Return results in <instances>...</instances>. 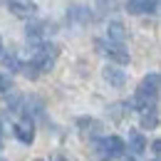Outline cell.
<instances>
[{
	"label": "cell",
	"instance_id": "12",
	"mask_svg": "<svg viewBox=\"0 0 161 161\" xmlns=\"http://www.w3.org/2000/svg\"><path fill=\"white\" fill-rule=\"evenodd\" d=\"M124 107H126V104H112V117H114L117 121H119L121 117L126 114V109H124Z\"/></svg>",
	"mask_w": 161,
	"mask_h": 161
},
{
	"label": "cell",
	"instance_id": "2",
	"mask_svg": "<svg viewBox=\"0 0 161 161\" xmlns=\"http://www.w3.org/2000/svg\"><path fill=\"white\" fill-rule=\"evenodd\" d=\"M156 97H159V75L151 72V75H146V77L141 80L139 89H136V97H134V102H131L129 107H136V112H139L144 107H151Z\"/></svg>",
	"mask_w": 161,
	"mask_h": 161
},
{
	"label": "cell",
	"instance_id": "6",
	"mask_svg": "<svg viewBox=\"0 0 161 161\" xmlns=\"http://www.w3.org/2000/svg\"><path fill=\"white\" fill-rule=\"evenodd\" d=\"M8 5L18 18H32L35 15V3L32 0H8Z\"/></svg>",
	"mask_w": 161,
	"mask_h": 161
},
{
	"label": "cell",
	"instance_id": "10",
	"mask_svg": "<svg viewBox=\"0 0 161 161\" xmlns=\"http://www.w3.org/2000/svg\"><path fill=\"white\" fill-rule=\"evenodd\" d=\"M104 80L109 82L112 87H124L126 75H124L121 69H117V67H107V69H104Z\"/></svg>",
	"mask_w": 161,
	"mask_h": 161
},
{
	"label": "cell",
	"instance_id": "3",
	"mask_svg": "<svg viewBox=\"0 0 161 161\" xmlns=\"http://www.w3.org/2000/svg\"><path fill=\"white\" fill-rule=\"evenodd\" d=\"M57 55H60L57 45H42L32 57V69L35 72H50L55 67V62H57Z\"/></svg>",
	"mask_w": 161,
	"mask_h": 161
},
{
	"label": "cell",
	"instance_id": "11",
	"mask_svg": "<svg viewBox=\"0 0 161 161\" xmlns=\"http://www.w3.org/2000/svg\"><path fill=\"white\" fill-rule=\"evenodd\" d=\"M129 149H131V154H141V151L146 149V139H144V134L131 131V134H129Z\"/></svg>",
	"mask_w": 161,
	"mask_h": 161
},
{
	"label": "cell",
	"instance_id": "9",
	"mask_svg": "<svg viewBox=\"0 0 161 161\" xmlns=\"http://www.w3.org/2000/svg\"><path fill=\"white\" fill-rule=\"evenodd\" d=\"M107 30H109V42H117V45H121V42L126 40V30H124V25H121L119 20H112Z\"/></svg>",
	"mask_w": 161,
	"mask_h": 161
},
{
	"label": "cell",
	"instance_id": "19",
	"mask_svg": "<svg viewBox=\"0 0 161 161\" xmlns=\"http://www.w3.org/2000/svg\"><path fill=\"white\" fill-rule=\"evenodd\" d=\"M37 161H40V159H37Z\"/></svg>",
	"mask_w": 161,
	"mask_h": 161
},
{
	"label": "cell",
	"instance_id": "5",
	"mask_svg": "<svg viewBox=\"0 0 161 161\" xmlns=\"http://www.w3.org/2000/svg\"><path fill=\"white\" fill-rule=\"evenodd\" d=\"M15 136H18L22 144H27V146L35 141V126H32L30 117H25L22 121H18V124H15Z\"/></svg>",
	"mask_w": 161,
	"mask_h": 161
},
{
	"label": "cell",
	"instance_id": "1",
	"mask_svg": "<svg viewBox=\"0 0 161 161\" xmlns=\"http://www.w3.org/2000/svg\"><path fill=\"white\" fill-rule=\"evenodd\" d=\"M124 154V141L119 136H102L89 141V156L94 161H112Z\"/></svg>",
	"mask_w": 161,
	"mask_h": 161
},
{
	"label": "cell",
	"instance_id": "13",
	"mask_svg": "<svg viewBox=\"0 0 161 161\" xmlns=\"http://www.w3.org/2000/svg\"><path fill=\"white\" fill-rule=\"evenodd\" d=\"M13 84H10V77L8 75H0V92H8Z\"/></svg>",
	"mask_w": 161,
	"mask_h": 161
},
{
	"label": "cell",
	"instance_id": "14",
	"mask_svg": "<svg viewBox=\"0 0 161 161\" xmlns=\"http://www.w3.org/2000/svg\"><path fill=\"white\" fill-rule=\"evenodd\" d=\"M151 151H154V154H161V141H159V139L151 144Z\"/></svg>",
	"mask_w": 161,
	"mask_h": 161
},
{
	"label": "cell",
	"instance_id": "8",
	"mask_svg": "<svg viewBox=\"0 0 161 161\" xmlns=\"http://www.w3.org/2000/svg\"><path fill=\"white\" fill-rule=\"evenodd\" d=\"M139 114H141V126H144V129H156V124H159V114H156V107H154V104L139 109Z\"/></svg>",
	"mask_w": 161,
	"mask_h": 161
},
{
	"label": "cell",
	"instance_id": "20",
	"mask_svg": "<svg viewBox=\"0 0 161 161\" xmlns=\"http://www.w3.org/2000/svg\"><path fill=\"white\" fill-rule=\"evenodd\" d=\"M0 161H3V159H0Z\"/></svg>",
	"mask_w": 161,
	"mask_h": 161
},
{
	"label": "cell",
	"instance_id": "17",
	"mask_svg": "<svg viewBox=\"0 0 161 161\" xmlns=\"http://www.w3.org/2000/svg\"><path fill=\"white\" fill-rule=\"evenodd\" d=\"M126 161H134V159H126Z\"/></svg>",
	"mask_w": 161,
	"mask_h": 161
},
{
	"label": "cell",
	"instance_id": "16",
	"mask_svg": "<svg viewBox=\"0 0 161 161\" xmlns=\"http://www.w3.org/2000/svg\"><path fill=\"white\" fill-rule=\"evenodd\" d=\"M0 50H3V40H0Z\"/></svg>",
	"mask_w": 161,
	"mask_h": 161
},
{
	"label": "cell",
	"instance_id": "18",
	"mask_svg": "<svg viewBox=\"0 0 161 161\" xmlns=\"http://www.w3.org/2000/svg\"><path fill=\"white\" fill-rule=\"evenodd\" d=\"M154 161H159V159H154Z\"/></svg>",
	"mask_w": 161,
	"mask_h": 161
},
{
	"label": "cell",
	"instance_id": "15",
	"mask_svg": "<svg viewBox=\"0 0 161 161\" xmlns=\"http://www.w3.org/2000/svg\"><path fill=\"white\" fill-rule=\"evenodd\" d=\"M52 161H69V159H64V156H55Z\"/></svg>",
	"mask_w": 161,
	"mask_h": 161
},
{
	"label": "cell",
	"instance_id": "7",
	"mask_svg": "<svg viewBox=\"0 0 161 161\" xmlns=\"http://www.w3.org/2000/svg\"><path fill=\"white\" fill-rule=\"evenodd\" d=\"M126 10L131 15H141V13H156V0H129Z\"/></svg>",
	"mask_w": 161,
	"mask_h": 161
},
{
	"label": "cell",
	"instance_id": "4",
	"mask_svg": "<svg viewBox=\"0 0 161 161\" xmlns=\"http://www.w3.org/2000/svg\"><path fill=\"white\" fill-rule=\"evenodd\" d=\"M94 47L99 50L104 57L119 62V64H126L129 62V50H124V45H117V42H107V40H97Z\"/></svg>",
	"mask_w": 161,
	"mask_h": 161
}]
</instances>
